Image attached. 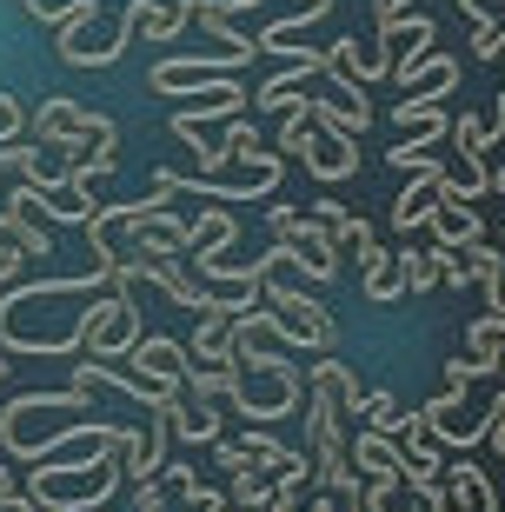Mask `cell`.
<instances>
[{"label": "cell", "mask_w": 505, "mask_h": 512, "mask_svg": "<svg viewBox=\"0 0 505 512\" xmlns=\"http://www.w3.org/2000/svg\"><path fill=\"white\" fill-rule=\"evenodd\" d=\"M120 486V453H87V459H40L20 493L40 512H94Z\"/></svg>", "instance_id": "1"}, {"label": "cell", "mask_w": 505, "mask_h": 512, "mask_svg": "<svg viewBox=\"0 0 505 512\" xmlns=\"http://www.w3.org/2000/svg\"><path fill=\"white\" fill-rule=\"evenodd\" d=\"M260 300L273 306V313H266V333H273V340L306 346V353H333V340H339L333 313H326L319 300H306L300 286H273V280H266V286H260Z\"/></svg>", "instance_id": "2"}, {"label": "cell", "mask_w": 505, "mask_h": 512, "mask_svg": "<svg viewBox=\"0 0 505 512\" xmlns=\"http://www.w3.org/2000/svg\"><path fill=\"white\" fill-rule=\"evenodd\" d=\"M87 406H94V399L74 393V386H67V393H20L14 406L0 413V446H7L14 459H27V466H34V453H40L34 419H74V413H87Z\"/></svg>", "instance_id": "3"}, {"label": "cell", "mask_w": 505, "mask_h": 512, "mask_svg": "<svg viewBox=\"0 0 505 512\" xmlns=\"http://www.w3.org/2000/svg\"><path fill=\"white\" fill-rule=\"evenodd\" d=\"M266 227H273V240L293 253V266H300L306 280H333V273H339L333 233L319 227L313 213H300V207H266Z\"/></svg>", "instance_id": "4"}, {"label": "cell", "mask_w": 505, "mask_h": 512, "mask_svg": "<svg viewBox=\"0 0 505 512\" xmlns=\"http://www.w3.org/2000/svg\"><path fill=\"white\" fill-rule=\"evenodd\" d=\"M27 127L40 133V147H54V153H74L87 140H113L120 133L107 114H94V107H80L67 94H40V114H27Z\"/></svg>", "instance_id": "5"}, {"label": "cell", "mask_w": 505, "mask_h": 512, "mask_svg": "<svg viewBox=\"0 0 505 512\" xmlns=\"http://www.w3.org/2000/svg\"><path fill=\"white\" fill-rule=\"evenodd\" d=\"M233 373H240V380H233L226 406H233L240 419H286L306 399L300 366H280V373H246V366H233Z\"/></svg>", "instance_id": "6"}, {"label": "cell", "mask_w": 505, "mask_h": 512, "mask_svg": "<svg viewBox=\"0 0 505 512\" xmlns=\"http://www.w3.org/2000/svg\"><path fill=\"white\" fill-rule=\"evenodd\" d=\"M412 180H406V193L393 200V227L412 240V227H426L432 220V207H439V180H446V160L439 153H426V160H412Z\"/></svg>", "instance_id": "7"}, {"label": "cell", "mask_w": 505, "mask_h": 512, "mask_svg": "<svg viewBox=\"0 0 505 512\" xmlns=\"http://www.w3.org/2000/svg\"><path fill=\"white\" fill-rule=\"evenodd\" d=\"M393 47H406V54H399L393 67H386V74H393L399 87H406V74L432 54V47H439V27H432V20L419 14V7H412V14H399V20H386V27H379V54H393Z\"/></svg>", "instance_id": "8"}, {"label": "cell", "mask_w": 505, "mask_h": 512, "mask_svg": "<svg viewBox=\"0 0 505 512\" xmlns=\"http://www.w3.org/2000/svg\"><path fill=\"white\" fill-rule=\"evenodd\" d=\"M233 67H246L240 54H200V60H160L147 74V87L153 94H200L206 80H226Z\"/></svg>", "instance_id": "9"}, {"label": "cell", "mask_w": 505, "mask_h": 512, "mask_svg": "<svg viewBox=\"0 0 505 512\" xmlns=\"http://www.w3.org/2000/svg\"><path fill=\"white\" fill-rule=\"evenodd\" d=\"M246 100H253V94H246L233 74H226V80H206V87H200V107H180V114H173V140H193L206 120H233V114H246Z\"/></svg>", "instance_id": "10"}, {"label": "cell", "mask_w": 505, "mask_h": 512, "mask_svg": "<svg viewBox=\"0 0 505 512\" xmlns=\"http://www.w3.org/2000/svg\"><path fill=\"white\" fill-rule=\"evenodd\" d=\"M160 413H167V433L180 439V446H213V439H226V426H220V399L180 406V393H167V399H160Z\"/></svg>", "instance_id": "11"}, {"label": "cell", "mask_w": 505, "mask_h": 512, "mask_svg": "<svg viewBox=\"0 0 505 512\" xmlns=\"http://www.w3.org/2000/svg\"><path fill=\"white\" fill-rule=\"evenodd\" d=\"M306 173L313 180H326V187H339V180H353L359 173V153H353V140H339V133H326V127H313V140H306Z\"/></svg>", "instance_id": "12"}, {"label": "cell", "mask_w": 505, "mask_h": 512, "mask_svg": "<svg viewBox=\"0 0 505 512\" xmlns=\"http://www.w3.org/2000/svg\"><path fill=\"white\" fill-rule=\"evenodd\" d=\"M346 459H353L366 479H406V453H399V439H386V433H366L359 426L353 439H346Z\"/></svg>", "instance_id": "13"}, {"label": "cell", "mask_w": 505, "mask_h": 512, "mask_svg": "<svg viewBox=\"0 0 505 512\" xmlns=\"http://www.w3.org/2000/svg\"><path fill=\"white\" fill-rule=\"evenodd\" d=\"M127 360H133V366H147L140 380H160V386H180V393H187V346L160 340V333H140V346H133Z\"/></svg>", "instance_id": "14"}, {"label": "cell", "mask_w": 505, "mask_h": 512, "mask_svg": "<svg viewBox=\"0 0 505 512\" xmlns=\"http://www.w3.org/2000/svg\"><path fill=\"white\" fill-rule=\"evenodd\" d=\"M452 87H459V60H452V54H426L406 74V100H412V107H439Z\"/></svg>", "instance_id": "15"}, {"label": "cell", "mask_w": 505, "mask_h": 512, "mask_svg": "<svg viewBox=\"0 0 505 512\" xmlns=\"http://www.w3.org/2000/svg\"><path fill=\"white\" fill-rule=\"evenodd\" d=\"M300 107H306V120H313V127L339 133V140H366V127H373V107H346V100H313L306 87H300Z\"/></svg>", "instance_id": "16"}, {"label": "cell", "mask_w": 505, "mask_h": 512, "mask_svg": "<svg viewBox=\"0 0 505 512\" xmlns=\"http://www.w3.org/2000/svg\"><path fill=\"white\" fill-rule=\"evenodd\" d=\"M466 360H479L486 380L505 373V320H499V313H479V320L466 326Z\"/></svg>", "instance_id": "17"}, {"label": "cell", "mask_w": 505, "mask_h": 512, "mask_svg": "<svg viewBox=\"0 0 505 512\" xmlns=\"http://www.w3.org/2000/svg\"><path fill=\"white\" fill-rule=\"evenodd\" d=\"M319 67H326V47H313L306 60H286L280 74H273V80L260 87V94H253V107H273V114H280V107H286V94H300L306 80H319Z\"/></svg>", "instance_id": "18"}, {"label": "cell", "mask_w": 505, "mask_h": 512, "mask_svg": "<svg viewBox=\"0 0 505 512\" xmlns=\"http://www.w3.org/2000/svg\"><path fill=\"white\" fill-rule=\"evenodd\" d=\"M319 220V227L333 233V247H373V227H366V220H359V213H346V200H333V193H326V200H313V207H306Z\"/></svg>", "instance_id": "19"}, {"label": "cell", "mask_w": 505, "mask_h": 512, "mask_svg": "<svg viewBox=\"0 0 505 512\" xmlns=\"http://www.w3.org/2000/svg\"><path fill=\"white\" fill-rule=\"evenodd\" d=\"M273 493H280L273 466H253V459H246L240 473H233V486H226V506H233V512H266V506H273Z\"/></svg>", "instance_id": "20"}, {"label": "cell", "mask_w": 505, "mask_h": 512, "mask_svg": "<svg viewBox=\"0 0 505 512\" xmlns=\"http://www.w3.org/2000/svg\"><path fill=\"white\" fill-rule=\"evenodd\" d=\"M326 60H333V67H346L359 87H373V80L393 67V54H379V47H359V40H333V47H326Z\"/></svg>", "instance_id": "21"}, {"label": "cell", "mask_w": 505, "mask_h": 512, "mask_svg": "<svg viewBox=\"0 0 505 512\" xmlns=\"http://www.w3.org/2000/svg\"><path fill=\"white\" fill-rule=\"evenodd\" d=\"M359 260H366V300H399V293H406V273H399V253H386L373 240V247L359 253Z\"/></svg>", "instance_id": "22"}, {"label": "cell", "mask_w": 505, "mask_h": 512, "mask_svg": "<svg viewBox=\"0 0 505 512\" xmlns=\"http://www.w3.org/2000/svg\"><path fill=\"white\" fill-rule=\"evenodd\" d=\"M113 167H120V133H113V140H94V153L67 167V193H94V180H107Z\"/></svg>", "instance_id": "23"}, {"label": "cell", "mask_w": 505, "mask_h": 512, "mask_svg": "<svg viewBox=\"0 0 505 512\" xmlns=\"http://www.w3.org/2000/svg\"><path fill=\"white\" fill-rule=\"evenodd\" d=\"M359 426H366V433L399 439V433H406V406H399L393 393H366V399H359Z\"/></svg>", "instance_id": "24"}, {"label": "cell", "mask_w": 505, "mask_h": 512, "mask_svg": "<svg viewBox=\"0 0 505 512\" xmlns=\"http://www.w3.org/2000/svg\"><path fill=\"white\" fill-rule=\"evenodd\" d=\"M0 247H14L20 260H54V233L47 227H20V220L0 213Z\"/></svg>", "instance_id": "25"}, {"label": "cell", "mask_w": 505, "mask_h": 512, "mask_svg": "<svg viewBox=\"0 0 505 512\" xmlns=\"http://www.w3.org/2000/svg\"><path fill=\"white\" fill-rule=\"evenodd\" d=\"M220 153H226V160H240V167L253 173V167L266 160V153H260V127H253L246 114H233V120H226V140H220Z\"/></svg>", "instance_id": "26"}, {"label": "cell", "mask_w": 505, "mask_h": 512, "mask_svg": "<svg viewBox=\"0 0 505 512\" xmlns=\"http://www.w3.org/2000/svg\"><path fill=\"white\" fill-rule=\"evenodd\" d=\"M359 512H419L406 499V479H366L359 486Z\"/></svg>", "instance_id": "27"}, {"label": "cell", "mask_w": 505, "mask_h": 512, "mask_svg": "<svg viewBox=\"0 0 505 512\" xmlns=\"http://www.w3.org/2000/svg\"><path fill=\"white\" fill-rule=\"evenodd\" d=\"M439 260H446V247H419V253H399V273H406L412 293H426V286H439Z\"/></svg>", "instance_id": "28"}, {"label": "cell", "mask_w": 505, "mask_h": 512, "mask_svg": "<svg viewBox=\"0 0 505 512\" xmlns=\"http://www.w3.org/2000/svg\"><path fill=\"white\" fill-rule=\"evenodd\" d=\"M419 506H426V512H466V493H459L452 479H432L426 493H419Z\"/></svg>", "instance_id": "29"}, {"label": "cell", "mask_w": 505, "mask_h": 512, "mask_svg": "<svg viewBox=\"0 0 505 512\" xmlns=\"http://www.w3.org/2000/svg\"><path fill=\"white\" fill-rule=\"evenodd\" d=\"M133 512H173L160 479H133Z\"/></svg>", "instance_id": "30"}, {"label": "cell", "mask_w": 505, "mask_h": 512, "mask_svg": "<svg viewBox=\"0 0 505 512\" xmlns=\"http://www.w3.org/2000/svg\"><path fill=\"white\" fill-rule=\"evenodd\" d=\"M306 512H359V486H326V499H313Z\"/></svg>", "instance_id": "31"}, {"label": "cell", "mask_w": 505, "mask_h": 512, "mask_svg": "<svg viewBox=\"0 0 505 512\" xmlns=\"http://www.w3.org/2000/svg\"><path fill=\"white\" fill-rule=\"evenodd\" d=\"M472 380H486V373H479V360H466V353H459V360H446V393H466Z\"/></svg>", "instance_id": "32"}, {"label": "cell", "mask_w": 505, "mask_h": 512, "mask_svg": "<svg viewBox=\"0 0 505 512\" xmlns=\"http://www.w3.org/2000/svg\"><path fill=\"white\" fill-rule=\"evenodd\" d=\"M20 7H27V14H34L40 27H60V20H67V7H74V0H20Z\"/></svg>", "instance_id": "33"}, {"label": "cell", "mask_w": 505, "mask_h": 512, "mask_svg": "<svg viewBox=\"0 0 505 512\" xmlns=\"http://www.w3.org/2000/svg\"><path fill=\"white\" fill-rule=\"evenodd\" d=\"M486 439H492V446L505 453V373H499V406L486 413Z\"/></svg>", "instance_id": "34"}, {"label": "cell", "mask_w": 505, "mask_h": 512, "mask_svg": "<svg viewBox=\"0 0 505 512\" xmlns=\"http://www.w3.org/2000/svg\"><path fill=\"white\" fill-rule=\"evenodd\" d=\"M412 7H419V0H373V14H379V27H386V20H399V14H412Z\"/></svg>", "instance_id": "35"}, {"label": "cell", "mask_w": 505, "mask_h": 512, "mask_svg": "<svg viewBox=\"0 0 505 512\" xmlns=\"http://www.w3.org/2000/svg\"><path fill=\"white\" fill-rule=\"evenodd\" d=\"M14 273H20V253H14V247H0V286H14Z\"/></svg>", "instance_id": "36"}, {"label": "cell", "mask_w": 505, "mask_h": 512, "mask_svg": "<svg viewBox=\"0 0 505 512\" xmlns=\"http://www.w3.org/2000/svg\"><path fill=\"white\" fill-rule=\"evenodd\" d=\"M486 140H505V87H499V120L486 127Z\"/></svg>", "instance_id": "37"}, {"label": "cell", "mask_w": 505, "mask_h": 512, "mask_svg": "<svg viewBox=\"0 0 505 512\" xmlns=\"http://www.w3.org/2000/svg\"><path fill=\"white\" fill-rule=\"evenodd\" d=\"M14 486H20V479H14V473H7V466H0V499L14 493Z\"/></svg>", "instance_id": "38"}, {"label": "cell", "mask_w": 505, "mask_h": 512, "mask_svg": "<svg viewBox=\"0 0 505 512\" xmlns=\"http://www.w3.org/2000/svg\"><path fill=\"white\" fill-rule=\"evenodd\" d=\"M220 7H260V0H220Z\"/></svg>", "instance_id": "39"}, {"label": "cell", "mask_w": 505, "mask_h": 512, "mask_svg": "<svg viewBox=\"0 0 505 512\" xmlns=\"http://www.w3.org/2000/svg\"><path fill=\"white\" fill-rule=\"evenodd\" d=\"M499 54H505V27H499Z\"/></svg>", "instance_id": "40"}]
</instances>
